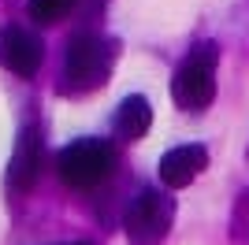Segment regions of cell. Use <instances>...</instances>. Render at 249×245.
Instances as JSON below:
<instances>
[{
    "mask_svg": "<svg viewBox=\"0 0 249 245\" xmlns=\"http://www.w3.org/2000/svg\"><path fill=\"white\" fill-rule=\"evenodd\" d=\"M115 49L97 34H74L67 41V56H63V93H89L97 89L108 71H112Z\"/></svg>",
    "mask_w": 249,
    "mask_h": 245,
    "instance_id": "cell-1",
    "label": "cell"
},
{
    "mask_svg": "<svg viewBox=\"0 0 249 245\" xmlns=\"http://www.w3.org/2000/svg\"><path fill=\"white\" fill-rule=\"evenodd\" d=\"M208 167V149L205 145H175L160 156V182L171 190H182Z\"/></svg>",
    "mask_w": 249,
    "mask_h": 245,
    "instance_id": "cell-7",
    "label": "cell"
},
{
    "mask_svg": "<svg viewBox=\"0 0 249 245\" xmlns=\"http://www.w3.org/2000/svg\"><path fill=\"white\" fill-rule=\"evenodd\" d=\"M0 63L19 78H34L41 67V41L22 26H4L0 30Z\"/></svg>",
    "mask_w": 249,
    "mask_h": 245,
    "instance_id": "cell-6",
    "label": "cell"
},
{
    "mask_svg": "<svg viewBox=\"0 0 249 245\" xmlns=\"http://www.w3.org/2000/svg\"><path fill=\"white\" fill-rule=\"evenodd\" d=\"M115 171V149L104 138H78L56 156V175L71 190H93Z\"/></svg>",
    "mask_w": 249,
    "mask_h": 245,
    "instance_id": "cell-2",
    "label": "cell"
},
{
    "mask_svg": "<svg viewBox=\"0 0 249 245\" xmlns=\"http://www.w3.org/2000/svg\"><path fill=\"white\" fill-rule=\"evenodd\" d=\"M115 134L123 138V141H138V138H145L149 126H153V108L142 93H130L123 97V104L115 108V119H112Z\"/></svg>",
    "mask_w": 249,
    "mask_h": 245,
    "instance_id": "cell-8",
    "label": "cell"
},
{
    "mask_svg": "<svg viewBox=\"0 0 249 245\" xmlns=\"http://www.w3.org/2000/svg\"><path fill=\"white\" fill-rule=\"evenodd\" d=\"M74 4H78V0H30V4H26V11H30L34 22L52 26V22L67 19V15L74 11Z\"/></svg>",
    "mask_w": 249,
    "mask_h": 245,
    "instance_id": "cell-9",
    "label": "cell"
},
{
    "mask_svg": "<svg viewBox=\"0 0 249 245\" xmlns=\"http://www.w3.org/2000/svg\"><path fill=\"white\" fill-rule=\"evenodd\" d=\"M216 63H219V49L212 41H201L182 60V67L175 71V82H171V97L182 112H205L212 104V97H216Z\"/></svg>",
    "mask_w": 249,
    "mask_h": 245,
    "instance_id": "cell-3",
    "label": "cell"
},
{
    "mask_svg": "<svg viewBox=\"0 0 249 245\" xmlns=\"http://www.w3.org/2000/svg\"><path fill=\"white\" fill-rule=\"evenodd\" d=\"M41 130H37V122H26L19 130V141H15V153H11V167H8V186L15 193H26L34 190L37 182V175H41Z\"/></svg>",
    "mask_w": 249,
    "mask_h": 245,
    "instance_id": "cell-5",
    "label": "cell"
},
{
    "mask_svg": "<svg viewBox=\"0 0 249 245\" xmlns=\"http://www.w3.org/2000/svg\"><path fill=\"white\" fill-rule=\"evenodd\" d=\"M78 245H82V242H78Z\"/></svg>",
    "mask_w": 249,
    "mask_h": 245,
    "instance_id": "cell-10",
    "label": "cell"
},
{
    "mask_svg": "<svg viewBox=\"0 0 249 245\" xmlns=\"http://www.w3.org/2000/svg\"><path fill=\"white\" fill-rule=\"evenodd\" d=\"M171 215H175L171 197H164L160 190H142L123 212V227H126L130 245H156L167 234Z\"/></svg>",
    "mask_w": 249,
    "mask_h": 245,
    "instance_id": "cell-4",
    "label": "cell"
}]
</instances>
